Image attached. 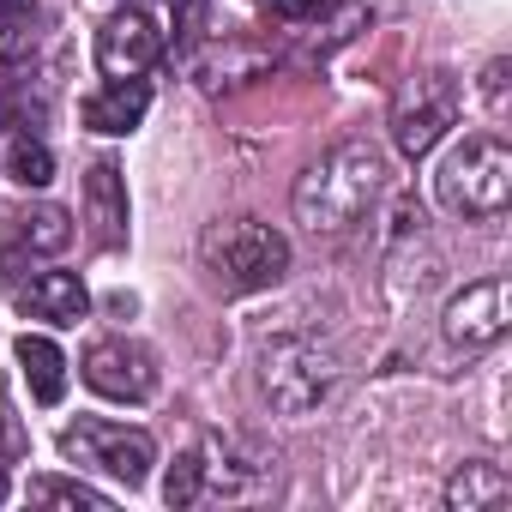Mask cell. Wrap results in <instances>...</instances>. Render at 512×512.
Instances as JSON below:
<instances>
[{
  "mask_svg": "<svg viewBox=\"0 0 512 512\" xmlns=\"http://www.w3.org/2000/svg\"><path fill=\"white\" fill-rule=\"evenodd\" d=\"M205 494V476H199V458H181L175 470H169V482H163V500L169 506H193Z\"/></svg>",
  "mask_w": 512,
  "mask_h": 512,
  "instance_id": "cell-19",
  "label": "cell"
},
{
  "mask_svg": "<svg viewBox=\"0 0 512 512\" xmlns=\"http://www.w3.org/2000/svg\"><path fill=\"white\" fill-rule=\"evenodd\" d=\"M512 500V482H506V470L500 464H464L452 482H446V506L452 512H500Z\"/></svg>",
  "mask_w": 512,
  "mask_h": 512,
  "instance_id": "cell-14",
  "label": "cell"
},
{
  "mask_svg": "<svg viewBox=\"0 0 512 512\" xmlns=\"http://www.w3.org/2000/svg\"><path fill=\"white\" fill-rule=\"evenodd\" d=\"M7 175H13L19 187H49V181H55V151L37 145V139H19L13 157H7Z\"/></svg>",
  "mask_w": 512,
  "mask_h": 512,
  "instance_id": "cell-16",
  "label": "cell"
},
{
  "mask_svg": "<svg viewBox=\"0 0 512 512\" xmlns=\"http://www.w3.org/2000/svg\"><path fill=\"white\" fill-rule=\"evenodd\" d=\"M0 500H7V476H0Z\"/></svg>",
  "mask_w": 512,
  "mask_h": 512,
  "instance_id": "cell-22",
  "label": "cell"
},
{
  "mask_svg": "<svg viewBox=\"0 0 512 512\" xmlns=\"http://www.w3.org/2000/svg\"><path fill=\"white\" fill-rule=\"evenodd\" d=\"M13 223H19V241L37 247V253H61V247L73 241V217H67L61 205H37V211H25V217H13Z\"/></svg>",
  "mask_w": 512,
  "mask_h": 512,
  "instance_id": "cell-15",
  "label": "cell"
},
{
  "mask_svg": "<svg viewBox=\"0 0 512 512\" xmlns=\"http://www.w3.org/2000/svg\"><path fill=\"white\" fill-rule=\"evenodd\" d=\"M85 217L103 247H127V181L115 163H91L85 175Z\"/></svg>",
  "mask_w": 512,
  "mask_h": 512,
  "instance_id": "cell-11",
  "label": "cell"
},
{
  "mask_svg": "<svg viewBox=\"0 0 512 512\" xmlns=\"http://www.w3.org/2000/svg\"><path fill=\"white\" fill-rule=\"evenodd\" d=\"M452 127H458V85L446 73H422V79H410L398 91V103H392V145L410 163L428 157Z\"/></svg>",
  "mask_w": 512,
  "mask_h": 512,
  "instance_id": "cell-6",
  "label": "cell"
},
{
  "mask_svg": "<svg viewBox=\"0 0 512 512\" xmlns=\"http://www.w3.org/2000/svg\"><path fill=\"white\" fill-rule=\"evenodd\" d=\"M79 368H85V386L103 392V398H115V404L157 398V356L145 344H133V338H97Z\"/></svg>",
  "mask_w": 512,
  "mask_h": 512,
  "instance_id": "cell-7",
  "label": "cell"
},
{
  "mask_svg": "<svg viewBox=\"0 0 512 512\" xmlns=\"http://www.w3.org/2000/svg\"><path fill=\"white\" fill-rule=\"evenodd\" d=\"M440 332L452 350H488L506 338V284L500 278H482V284H464L446 314H440Z\"/></svg>",
  "mask_w": 512,
  "mask_h": 512,
  "instance_id": "cell-8",
  "label": "cell"
},
{
  "mask_svg": "<svg viewBox=\"0 0 512 512\" xmlns=\"http://www.w3.org/2000/svg\"><path fill=\"white\" fill-rule=\"evenodd\" d=\"M0 127H13V91L0 85Z\"/></svg>",
  "mask_w": 512,
  "mask_h": 512,
  "instance_id": "cell-21",
  "label": "cell"
},
{
  "mask_svg": "<svg viewBox=\"0 0 512 512\" xmlns=\"http://www.w3.org/2000/svg\"><path fill=\"white\" fill-rule=\"evenodd\" d=\"M157 55H163V31H157V19L145 7H121L97 31V67H103V79H139Z\"/></svg>",
  "mask_w": 512,
  "mask_h": 512,
  "instance_id": "cell-9",
  "label": "cell"
},
{
  "mask_svg": "<svg viewBox=\"0 0 512 512\" xmlns=\"http://www.w3.org/2000/svg\"><path fill=\"white\" fill-rule=\"evenodd\" d=\"M260 7H284V0H260Z\"/></svg>",
  "mask_w": 512,
  "mask_h": 512,
  "instance_id": "cell-23",
  "label": "cell"
},
{
  "mask_svg": "<svg viewBox=\"0 0 512 512\" xmlns=\"http://www.w3.org/2000/svg\"><path fill=\"white\" fill-rule=\"evenodd\" d=\"M13 302L31 320H49V326H79L91 314V290L79 284V272H37L31 284L13 290Z\"/></svg>",
  "mask_w": 512,
  "mask_h": 512,
  "instance_id": "cell-10",
  "label": "cell"
},
{
  "mask_svg": "<svg viewBox=\"0 0 512 512\" xmlns=\"http://www.w3.org/2000/svg\"><path fill=\"white\" fill-rule=\"evenodd\" d=\"M284 7H290V19H296V25H320V19H332L338 0H284Z\"/></svg>",
  "mask_w": 512,
  "mask_h": 512,
  "instance_id": "cell-20",
  "label": "cell"
},
{
  "mask_svg": "<svg viewBox=\"0 0 512 512\" xmlns=\"http://www.w3.org/2000/svg\"><path fill=\"white\" fill-rule=\"evenodd\" d=\"M151 109V91L145 79H109L91 103H85V127L91 133H133Z\"/></svg>",
  "mask_w": 512,
  "mask_h": 512,
  "instance_id": "cell-12",
  "label": "cell"
},
{
  "mask_svg": "<svg viewBox=\"0 0 512 512\" xmlns=\"http://www.w3.org/2000/svg\"><path fill=\"white\" fill-rule=\"evenodd\" d=\"M61 452L79 464V470H103L127 488H139L157 464V440L145 428H127V422H103V416H85L61 434Z\"/></svg>",
  "mask_w": 512,
  "mask_h": 512,
  "instance_id": "cell-5",
  "label": "cell"
},
{
  "mask_svg": "<svg viewBox=\"0 0 512 512\" xmlns=\"http://www.w3.org/2000/svg\"><path fill=\"white\" fill-rule=\"evenodd\" d=\"M199 266L223 296H253L290 272V241L260 217H223L199 235Z\"/></svg>",
  "mask_w": 512,
  "mask_h": 512,
  "instance_id": "cell-2",
  "label": "cell"
},
{
  "mask_svg": "<svg viewBox=\"0 0 512 512\" xmlns=\"http://www.w3.org/2000/svg\"><path fill=\"white\" fill-rule=\"evenodd\" d=\"M338 386V362L314 344V338H272L260 350V392L278 416H308L332 398Z\"/></svg>",
  "mask_w": 512,
  "mask_h": 512,
  "instance_id": "cell-4",
  "label": "cell"
},
{
  "mask_svg": "<svg viewBox=\"0 0 512 512\" xmlns=\"http://www.w3.org/2000/svg\"><path fill=\"white\" fill-rule=\"evenodd\" d=\"M434 193L458 217H494L512 199V151H506V139H494V133L458 139L434 169Z\"/></svg>",
  "mask_w": 512,
  "mask_h": 512,
  "instance_id": "cell-3",
  "label": "cell"
},
{
  "mask_svg": "<svg viewBox=\"0 0 512 512\" xmlns=\"http://www.w3.org/2000/svg\"><path fill=\"white\" fill-rule=\"evenodd\" d=\"M19 368H25V386H31L37 404H61V398H67V356H61L55 338L25 332V338H19Z\"/></svg>",
  "mask_w": 512,
  "mask_h": 512,
  "instance_id": "cell-13",
  "label": "cell"
},
{
  "mask_svg": "<svg viewBox=\"0 0 512 512\" xmlns=\"http://www.w3.org/2000/svg\"><path fill=\"white\" fill-rule=\"evenodd\" d=\"M31 49V13L25 0H0V61H19Z\"/></svg>",
  "mask_w": 512,
  "mask_h": 512,
  "instance_id": "cell-18",
  "label": "cell"
},
{
  "mask_svg": "<svg viewBox=\"0 0 512 512\" xmlns=\"http://www.w3.org/2000/svg\"><path fill=\"white\" fill-rule=\"evenodd\" d=\"M31 500H43V506H91V512L109 506V494H97L85 482H61V476H37L31 482Z\"/></svg>",
  "mask_w": 512,
  "mask_h": 512,
  "instance_id": "cell-17",
  "label": "cell"
},
{
  "mask_svg": "<svg viewBox=\"0 0 512 512\" xmlns=\"http://www.w3.org/2000/svg\"><path fill=\"white\" fill-rule=\"evenodd\" d=\"M380 193H386V157L374 145L350 139V145L326 151L320 163H308L290 199H296V223H308L314 235H344L380 205Z\"/></svg>",
  "mask_w": 512,
  "mask_h": 512,
  "instance_id": "cell-1",
  "label": "cell"
}]
</instances>
